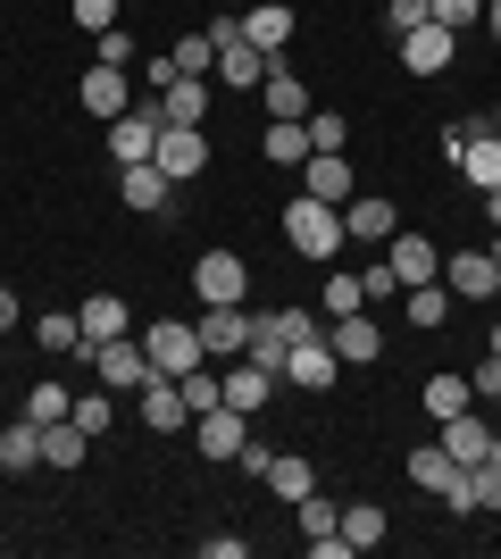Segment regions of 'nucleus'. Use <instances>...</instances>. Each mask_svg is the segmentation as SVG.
Segmentation results:
<instances>
[{
  "mask_svg": "<svg viewBox=\"0 0 501 559\" xmlns=\"http://www.w3.org/2000/svg\"><path fill=\"white\" fill-rule=\"evenodd\" d=\"M285 242H293V259H310V267H334V251H343L351 234H343V210H334V201L301 192V201H285Z\"/></svg>",
  "mask_w": 501,
  "mask_h": 559,
  "instance_id": "nucleus-1",
  "label": "nucleus"
},
{
  "mask_svg": "<svg viewBox=\"0 0 501 559\" xmlns=\"http://www.w3.org/2000/svg\"><path fill=\"white\" fill-rule=\"evenodd\" d=\"M409 485H418V492H434V501H452V518H468V510H477V492H468V467H460L452 460V451H443V443H418V451H409Z\"/></svg>",
  "mask_w": 501,
  "mask_h": 559,
  "instance_id": "nucleus-2",
  "label": "nucleus"
},
{
  "mask_svg": "<svg viewBox=\"0 0 501 559\" xmlns=\"http://www.w3.org/2000/svg\"><path fill=\"white\" fill-rule=\"evenodd\" d=\"M143 350H151V376H192L210 350H201V326H184V318H159V326H143Z\"/></svg>",
  "mask_w": 501,
  "mask_h": 559,
  "instance_id": "nucleus-3",
  "label": "nucleus"
},
{
  "mask_svg": "<svg viewBox=\"0 0 501 559\" xmlns=\"http://www.w3.org/2000/svg\"><path fill=\"white\" fill-rule=\"evenodd\" d=\"M159 134H167L159 100H134L126 117H109V159H118V167H143L151 151H159Z\"/></svg>",
  "mask_w": 501,
  "mask_h": 559,
  "instance_id": "nucleus-4",
  "label": "nucleus"
},
{
  "mask_svg": "<svg viewBox=\"0 0 501 559\" xmlns=\"http://www.w3.org/2000/svg\"><path fill=\"white\" fill-rule=\"evenodd\" d=\"M192 293H201V309L210 301H251V259L242 251H201L192 259Z\"/></svg>",
  "mask_w": 501,
  "mask_h": 559,
  "instance_id": "nucleus-5",
  "label": "nucleus"
},
{
  "mask_svg": "<svg viewBox=\"0 0 501 559\" xmlns=\"http://www.w3.org/2000/svg\"><path fill=\"white\" fill-rule=\"evenodd\" d=\"M192 443H201V460L235 467V460H242V443H251V418L217 401V409H201V418H192Z\"/></svg>",
  "mask_w": 501,
  "mask_h": 559,
  "instance_id": "nucleus-6",
  "label": "nucleus"
},
{
  "mask_svg": "<svg viewBox=\"0 0 501 559\" xmlns=\"http://www.w3.org/2000/svg\"><path fill=\"white\" fill-rule=\"evenodd\" d=\"M251 326H260V318L242 301H210L201 309V350H210V359H242V350H251Z\"/></svg>",
  "mask_w": 501,
  "mask_h": 559,
  "instance_id": "nucleus-7",
  "label": "nucleus"
},
{
  "mask_svg": "<svg viewBox=\"0 0 501 559\" xmlns=\"http://www.w3.org/2000/svg\"><path fill=\"white\" fill-rule=\"evenodd\" d=\"M151 167H159L167 185H192V176L210 167V134H201V126H167L159 151H151Z\"/></svg>",
  "mask_w": 501,
  "mask_h": 559,
  "instance_id": "nucleus-8",
  "label": "nucleus"
},
{
  "mask_svg": "<svg viewBox=\"0 0 501 559\" xmlns=\"http://www.w3.org/2000/svg\"><path fill=\"white\" fill-rule=\"evenodd\" d=\"M93 368H100L109 393H143L151 384V350L134 343V334H118V343H93Z\"/></svg>",
  "mask_w": 501,
  "mask_h": 559,
  "instance_id": "nucleus-9",
  "label": "nucleus"
},
{
  "mask_svg": "<svg viewBox=\"0 0 501 559\" xmlns=\"http://www.w3.org/2000/svg\"><path fill=\"white\" fill-rule=\"evenodd\" d=\"M384 267H393V284H402V293H409V284H434V276H443V251H434V234H393V242H384Z\"/></svg>",
  "mask_w": 501,
  "mask_h": 559,
  "instance_id": "nucleus-10",
  "label": "nucleus"
},
{
  "mask_svg": "<svg viewBox=\"0 0 501 559\" xmlns=\"http://www.w3.org/2000/svg\"><path fill=\"white\" fill-rule=\"evenodd\" d=\"M334 376H343V359H334L326 334H310V343H293V350H285V384H293V393H326Z\"/></svg>",
  "mask_w": 501,
  "mask_h": 559,
  "instance_id": "nucleus-11",
  "label": "nucleus"
},
{
  "mask_svg": "<svg viewBox=\"0 0 501 559\" xmlns=\"http://www.w3.org/2000/svg\"><path fill=\"white\" fill-rule=\"evenodd\" d=\"M75 100H84V117H100V126H109V117H126L134 109V84H126V68H84V84H75Z\"/></svg>",
  "mask_w": 501,
  "mask_h": 559,
  "instance_id": "nucleus-12",
  "label": "nucleus"
},
{
  "mask_svg": "<svg viewBox=\"0 0 501 559\" xmlns=\"http://www.w3.org/2000/svg\"><path fill=\"white\" fill-rule=\"evenodd\" d=\"M326 343H334V359H343V368H368V359H384V326L368 318V309L334 318V326H326Z\"/></svg>",
  "mask_w": 501,
  "mask_h": 559,
  "instance_id": "nucleus-13",
  "label": "nucleus"
},
{
  "mask_svg": "<svg viewBox=\"0 0 501 559\" xmlns=\"http://www.w3.org/2000/svg\"><path fill=\"white\" fill-rule=\"evenodd\" d=\"M242 43L260 50V59H285V43H293V9H285V0H251V9H242Z\"/></svg>",
  "mask_w": 501,
  "mask_h": 559,
  "instance_id": "nucleus-14",
  "label": "nucleus"
},
{
  "mask_svg": "<svg viewBox=\"0 0 501 559\" xmlns=\"http://www.w3.org/2000/svg\"><path fill=\"white\" fill-rule=\"evenodd\" d=\"M452 50H460V34L427 17L418 34H402V68H409V75H443V68H452Z\"/></svg>",
  "mask_w": 501,
  "mask_h": 559,
  "instance_id": "nucleus-15",
  "label": "nucleus"
},
{
  "mask_svg": "<svg viewBox=\"0 0 501 559\" xmlns=\"http://www.w3.org/2000/svg\"><path fill=\"white\" fill-rule=\"evenodd\" d=\"M134 409H143L151 435H176V426L192 418V409H184V384H176V376H151L143 393H134Z\"/></svg>",
  "mask_w": 501,
  "mask_h": 559,
  "instance_id": "nucleus-16",
  "label": "nucleus"
},
{
  "mask_svg": "<svg viewBox=\"0 0 501 559\" xmlns=\"http://www.w3.org/2000/svg\"><path fill=\"white\" fill-rule=\"evenodd\" d=\"M434 443L452 451L460 467H477L485 451H493V418H477V401H468V409H460V418H443V435H434Z\"/></svg>",
  "mask_w": 501,
  "mask_h": 559,
  "instance_id": "nucleus-17",
  "label": "nucleus"
},
{
  "mask_svg": "<svg viewBox=\"0 0 501 559\" xmlns=\"http://www.w3.org/2000/svg\"><path fill=\"white\" fill-rule=\"evenodd\" d=\"M443 284H452V301H493L501 267L485 251H452V259H443Z\"/></svg>",
  "mask_w": 501,
  "mask_h": 559,
  "instance_id": "nucleus-18",
  "label": "nucleus"
},
{
  "mask_svg": "<svg viewBox=\"0 0 501 559\" xmlns=\"http://www.w3.org/2000/svg\"><path fill=\"white\" fill-rule=\"evenodd\" d=\"M301 176H310L301 192H318V201H334V210L359 192V176H351V159H343V151H310V159H301Z\"/></svg>",
  "mask_w": 501,
  "mask_h": 559,
  "instance_id": "nucleus-19",
  "label": "nucleus"
},
{
  "mask_svg": "<svg viewBox=\"0 0 501 559\" xmlns=\"http://www.w3.org/2000/svg\"><path fill=\"white\" fill-rule=\"evenodd\" d=\"M276 384H285V376H267L260 359H235V368H226V409H242V418H260Z\"/></svg>",
  "mask_w": 501,
  "mask_h": 559,
  "instance_id": "nucleus-20",
  "label": "nucleus"
},
{
  "mask_svg": "<svg viewBox=\"0 0 501 559\" xmlns=\"http://www.w3.org/2000/svg\"><path fill=\"white\" fill-rule=\"evenodd\" d=\"M118 201H126V210H143V217H159L167 201H176V185L143 159V167H118Z\"/></svg>",
  "mask_w": 501,
  "mask_h": 559,
  "instance_id": "nucleus-21",
  "label": "nucleus"
},
{
  "mask_svg": "<svg viewBox=\"0 0 501 559\" xmlns=\"http://www.w3.org/2000/svg\"><path fill=\"white\" fill-rule=\"evenodd\" d=\"M343 234H351V242H393V234H402V210H393V201H343Z\"/></svg>",
  "mask_w": 501,
  "mask_h": 559,
  "instance_id": "nucleus-22",
  "label": "nucleus"
},
{
  "mask_svg": "<svg viewBox=\"0 0 501 559\" xmlns=\"http://www.w3.org/2000/svg\"><path fill=\"white\" fill-rule=\"evenodd\" d=\"M260 159H267V167H301V159H310V117H267Z\"/></svg>",
  "mask_w": 501,
  "mask_h": 559,
  "instance_id": "nucleus-23",
  "label": "nucleus"
},
{
  "mask_svg": "<svg viewBox=\"0 0 501 559\" xmlns=\"http://www.w3.org/2000/svg\"><path fill=\"white\" fill-rule=\"evenodd\" d=\"M159 117L167 126H210V75H176L159 93Z\"/></svg>",
  "mask_w": 501,
  "mask_h": 559,
  "instance_id": "nucleus-24",
  "label": "nucleus"
},
{
  "mask_svg": "<svg viewBox=\"0 0 501 559\" xmlns=\"http://www.w3.org/2000/svg\"><path fill=\"white\" fill-rule=\"evenodd\" d=\"M0 467H9V476H34V467H43V426H34V418L0 426Z\"/></svg>",
  "mask_w": 501,
  "mask_h": 559,
  "instance_id": "nucleus-25",
  "label": "nucleus"
},
{
  "mask_svg": "<svg viewBox=\"0 0 501 559\" xmlns=\"http://www.w3.org/2000/svg\"><path fill=\"white\" fill-rule=\"evenodd\" d=\"M267 68H276V59H260V50L251 43H217V84H235V93H251V84H267Z\"/></svg>",
  "mask_w": 501,
  "mask_h": 559,
  "instance_id": "nucleus-26",
  "label": "nucleus"
},
{
  "mask_svg": "<svg viewBox=\"0 0 501 559\" xmlns=\"http://www.w3.org/2000/svg\"><path fill=\"white\" fill-rule=\"evenodd\" d=\"M260 100H267V117H310V84H301V75H293L285 59H276V68H267Z\"/></svg>",
  "mask_w": 501,
  "mask_h": 559,
  "instance_id": "nucleus-27",
  "label": "nucleus"
},
{
  "mask_svg": "<svg viewBox=\"0 0 501 559\" xmlns=\"http://www.w3.org/2000/svg\"><path fill=\"white\" fill-rule=\"evenodd\" d=\"M93 460V435L75 418H59V426H43V467H84Z\"/></svg>",
  "mask_w": 501,
  "mask_h": 559,
  "instance_id": "nucleus-28",
  "label": "nucleus"
},
{
  "mask_svg": "<svg viewBox=\"0 0 501 559\" xmlns=\"http://www.w3.org/2000/svg\"><path fill=\"white\" fill-rule=\"evenodd\" d=\"M460 176H468L477 192H501V134H493V126H485V134L460 151Z\"/></svg>",
  "mask_w": 501,
  "mask_h": 559,
  "instance_id": "nucleus-29",
  "label": "nucleus"
},
{
  "mask_svg": "<svg viewBox=\"0 0 501 559\" xmlns=\"http://www.w3.org/2000/svg\"><path fill=\"white\" fill-rule=\"evenodd\" d=\"M402 309H409V326H418V334H434L443 318H452V284H443V276H434V284H409Z\"/></svg>",
  "mask_w": 501,
  "mask_h": 559,
  "instance_id": "nucleus-30",
  "label": "nucleus"
},
{
  "mask_svg": "<svg viewBox=\"0 0 501 559\" xmlns=\"http://www.w3.org/2000/svg\"><path fill=\"white\" fill-rule=\"evenodd\" d=\"M267 492H276V501H301V492H318V467L301 460V451H276V460H267Z\"/></svg>",
  "mask_w": 501,
  "mask_h": 559,
  "instance_id": "nucleus-31",
  "label": "nucleus"
},
{
  "mask_svg": "<svg viewBox=\"0 0 501 559\" xmlns=\"http://www.w3.org/2000/svg\"><path fill=\"white\" fill-rule=\"evenodd\" d=\"M468 401H477V393H468V376H427V393H418V409H427V418L443 426V418H460Z\"/></svg>",
  "mask_w": 501,
  "mask_h": 559,
  "instance_id": "nucleus-32",
  "label": "nucleus"
},
{
  "mask_svg": "<svg viewBox=\"0 0 501 559\" xmlns=\"http://www.w3.org/2000/svg\"><path fill=\"white\" fill-rule=\"evenodd\" d=\"M75 318H84V343H118V334H126V301H118V293H93Z\"/></svg>",
  "mask_w": 501,
  "mask_h": 559,
  "instance_id": "nucleus-33",
  "label": "nucleus"
},
{
  "mask_svg": "<svg viewBox=\"0 0 501 559\" xmlns=\"http://www.w3.org/2000/svg\"><path fill=\"white\" fill-rule=\"evenodd\" d=\"M25 418H34V426H59V418H75V393L59 384V376H43V384L25 393Z\"/></svg>",
  "mask_w": 501,
  "mask_h": 559,
  "instance_id": "nucleus-34",
  "label": "nucleus"
},
{
  "mask_svg": "<svg viewBox=\"0 0 501 559\" xmlns=\"http://www.w3.org/2000/svg\"><path fill=\"white\" fill-rule=\"evenodd\" d=\"M318 301H326V318H351V309H368V284H359V276H343V267H334V276L318 284Z\"/></svg>",
  "mask_w": 501,
  "mask_h": 559,
  "instance_id": "nucleus-35",
  "label": "nucleus"
},
{
  "mask_svg": "<svg viewBox=\"0 0 501 559\" xmlns=\"http://www.w3.org/2000/svg\"><path fill=\"white\" fill-rule=\"evenodd\" d=\"M34 343H43V350H93V343H84V318H59V309L34 318Z\"/></svg>",
  "mask_w": 501,
  "mask_h": 559,
  "instance_id": "nucleus-36",
  "label": "nucleus"
},
{
  "mask_svg": "<svg viewBox=\"0 0 501 559\" xmlns=\"http://www.w3.org/2000/svg\"><path fill=\"white\" fill-rule=\"evenodd\" d=\"M343 535H351V551H384V510L351 501V510H343Z\"/></svg>",
  "mask_w": 501,
  "mask_h": 559,
  "instance_id": "nucleus-37",
  "label": "nucleus"
},
{
  "mask_svg": "<svg viewBox=\"0 0 501 559\" xmlns=\"http://www.w3.org/2000/svg\"><path fill=\"white\" fill-rule=\"evenodd\" d=\"M167 59H176V75H210V68H217V43H210V25H201V34H184V43L167 50Z\"/></svg>",
  "mask_w": 501,
  "mask_h": 559,
  "instance_id": "nucleus-38",
  "label": "nucleus"
},
{
  "mask_svg": "<svg viewBox=\"0 0 501 559\" xmlns=\"http://www.w3.org/2000/svg\"><path fill=\"white\" fill-rule=\"evenodd\" d=\"M267 334H276V343H310L318 334V318L301 301H285V309H267Z\"/></svg>",
  "mask_w": 501,
  "mask_h": 559,
  "instance_id": "nucleus-39",
  "label": "nucleus"
},
{
  "mask_svg": "<svg viewBox=\"0 0 501 559\" xmlns=\"http://www.w3.org/2000/svg\"><path fill=\"white\" fill-rule=\"evenodd\" d=\"M434 25H452V34H468V25H485V0H427Z\"/></svg>",
  "mask_w": 501,
  "mask_h": 559,
  "instance_id": "nucleus-40",
  "label": "nucleus"
},
{
  "mask_svg": "<svg viewBox=\"0 0 501 559\" xmlns=\"http://www.w3.org/2000/svg\"><path fill=\"white\" fill-rule=\"evenodd\" d=\"M343 142H351V117H343V109H318L310 117V151H343Z\"/></svg>",
  "mask_w": 501,
  "mask_h": 559,
  "instance_id": "nucleus-41",
  "label": "nucleus"
},
{
  "mask_svg": "<svg viewBox=\"0 0 501 559\" xmlns=\"http://www.w3.org/2000/svg\"><path fill=\"white\" fill-rule=\"evenodd\" d=\"M427 25V0H384V34L402 43V34H418Z\"/></svg>",
  "mask_w": 501,
  "mask_h": 559,
  "instance_id": "nucleus-42",
  "label": "nucleus"
},
{
  "mask_svg": "<svg viewBox=\"0 0 501 559\" xmlns=\"http://www.w3.org/2000/svg\"><path fill=\"white\" fill-rule=\"evenodd\" d=\"M93 59H100V68H134V43H126V25L93 34Z\"/></svg>",
  "mask_w": 501,
  "mask_h": 559,
  "instance_id": "nucleus-43",
  "label": "nucleus"
},
{
  "mask_svg": "<svg viewBox=\"0 0 501 559\" xmlns=\"http://www.w3.org/2000/svg\"><path fill=\"white\" fill-rule=\"evenodd\" d=\"M109 418H118V401H84V393H75V426H84L93 443H100V435H109Z\"/></svg>",
  "mask_w": 501,
  "mask_h": 559,
  "instance_id": "nucleus-44",
  "label": "nucleus"
},
{
  "mask_svg": "<svg viewBox=\"0 0 501 559\" xmlns=\"http://www.w3.org/2000/svg\"><path fill=\"white\" fill-rule=\"evenodd\" d=\"M68 9H75L84 34H109V25H118V0H68Z\"/></svg>",
  "mask_w": 501,
  "mask_h": 559,
  "instance_id": "nucleus-45",
  "label": "nucleus"
},
{
  "mask_svg": "<svg viewBox=\"0 0 501 559\" xmlns=\"http://www.w3.org/2000/svg\"><path fill=\"white\" fill-rule=\"evenodd\" d=\"M468 393H477V401H493V409H501V359H493V350L477 359V376H468Z\"/></svg>",
  "mask_w": 501,
  "mask_h": 559,
  "instance_id": "nucleus-46",
  "label": "nucleus"
},
{
  "mask_svg": "<svg viewBox=\"0 0 501 559\" xmlns=\"http://www.w3.org/2000/svg\"><path fill=\"white\" fill-rule=\"evenodd\" d=\"M242 551H251L242 535H201V559H242Z\"/></svg>",
  "mask_w": 501,
  "mask_h": 559,
  "instance_id": "nucleus-47",
  "label": "nucleus"
},
{
  "mask_svg": "<svg viewBox=\"0 0 501 559\" xmlns=\"http://www.w3.org/2000/svg\"><path fill=\"white\" fill-rule=\"evenodd\" d=\"M359 284H368V301H393V293H402V284H393V267H384V259H377V267H368V276H359Z\"/></svg>",
  "mask_w": 501,
  "mask_h": 559,
  "instance_id": "nucleus-48",
  "label": "nucleus"
},
{
  "mask_svg": "<svg viewBox=\"0 0 501 559\" xmlns=\"http://www.w3.org/2000/svg\"><path fill=\"white\" fill-rule=\"evenodd\" d=\"M17 318H25V301H17V284H0V334L17 326Z\"/></svg>",
  "mask_w": 501,
  "mask_h": 559,
  "instance_id": "nucleus-49",
  "label": "nucleus"
},
{
  "mask_svg": "<svg viewBox=\"0 0 501 559\" xmlns=\"http://www.w3.org/2000/svg\"><path fill=\"white\" fill-rule=\"evenodd\" d=\"M485 34H493V43H501V0H485Z\"/></svg>",
  "mask_w": 501,
  "mask_h": 559,
  "instance_id": "nucleus-50",
  "label": "nucleus"
},
{
  "mask_svg": "<svg viewBox=\"0 0 501 559\" xmlns=\"http://www.w3.org/2000/svg\"><path fill=\"white\" fill-rule=\"evenodd\" d=\"M477 201H485V217H493V226H501V192H477Z\"/></svg>",
  "mask_w": 501,
  "mask_h": 559,
  "instance_id": "nucleus-51",
  "label": "nucleus"
},
{
  "mask_svg": "<svg viewBox=\"0 0 501 559\" xmlns=\"http://www.w3.org/2000/svg\"><path fill=\"white\" fill-rule=\"evenodd\" d=\"M485 259H493V267H501V234H493V242H485Z\"/></svg>",
  "mask_w": 501,
  "mask_h": 559,
  "instance_id": "nucleus-52",
  "label": "nucleus"
},
{
  "mask_svg": "<svg viewBox=\"0 0 501 559\" xmlns=\"http://www.w3.org/2000/svg\"><path fill=\"white\" fill-rule=\"evenodd\" d=\"M485 350H493V359H501V326H493V334H485Z\"/></svg>",
  "mask_w": 501,
  "mask_h": 559,
  "instance_id": "nucleus-53",
  "label": "nucleus"
},
{
  "mask_svg": "<svg viewBox=\"0 0 501 559\" xmlns=\"http://www.w3.org/2000/svg\"><path fill=\"white\" fill-rule=\"evenodd\" d=\"M493 134H501V100H493Z\"/></svg>",
  "mask_w": 501,
  "mask_h": 559,
  "instance_id": "nucleus-54",
  "label": "nucleus"
},
{
  "mask_svg": "<svg viewBox=\"0 0 501 559\" xmlns=\"http://www.w3.org/2000/svg\"><path fill=\"white\" fill-rule=\"evenodd\" d=\"M493 301H501V284H493Z\"/></svg>",
  "mask_w": 501,
  "mask_h": 559,
  "instance_id": "nucleus-55",
  "label": "nucleus"
}]
</instances>
